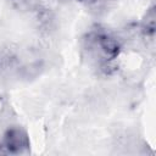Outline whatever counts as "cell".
Instances as JSON below:
<instances>
[{
    "mask_svg": "<svg viewBox=\"0 0 156 156\" xmlns=\"http://www.w3.org/2000/svg\"><path fill=\"white\" fill-rule=\"evenodd\" d=\"M9 1L15 9L21 10V11L32 10L37 4V0H9Z\"/></svg>",
    "mask_w": 156,
    "mask_h": 156,
    "instance_id": "3957f363",
    "label": "cell"
},
{
    "mask_svg": "<svg viewBox=\"0 0 156 156\" xmlns=\"http://www.w3.org/2000/svg\"><path fill=\"white\" fill-rule=\"evenodd\" d=\"M29 146L28 136L26 132L18 127H12L6 130L4 134V143L2 147H5L7 151L17 154L24 151Z\"/></svg>",
    "mask_w": 156,
    "mask_h": 156,
    "instance_id": "6da1fadb",
    "label": "cell"
},
{
    "mask_svg": "<svg viewBox=\"0 0 156 156\" xmlns=\"http://www.w3.org/2000/svg\"><path fill=\"white\" fill-rule=\"evenodd\" d=\"M155 18H156L155 11H154V9H151L146 13L145 20L143 21V32L145 34H154V32H155V23H156Z\"/></svg>",
    "mask_w": 156,
    "mask_h": 156,
    "instance_id": "7a4b0ae2",
    "label": "cell"
}]
</instances>
